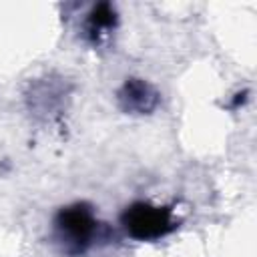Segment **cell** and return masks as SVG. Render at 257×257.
I'll return each instance as SVG.
<instances>
[{
  "instance_id": "obj_1",
  "label": "cell",
  "mask_w": 257,
  "mask_h": 257,
  "mask_svg": "<svg viewBox=\"0 0 257 257\" xmlns=\"http://www.w3.org/2000/svg\"><path fill=\"white\" fill-rule=\"evenodd\" d=\"M54 227L58 241L62 243L64 251L70 255L84 253L96 235V219L92 215V209L84 203H76L60 209Z\"/></svg>"
},
{
  "instance_id": "obj_2",
  "label": "cell",
  "mask_w": 257,
  "mask_h": 257,
  "mask_svg": "<svg viewBox=\"0 0 257 257\" xmlns=\"http://www.w3.org/2000/svg\"><path fill=\"white\" fill-rule=\"evenodd\" d=\"M120 221H122L124 231L133 239H139V241L161 239L177 227V221L173 219L171 209L151 205V203H143V201L133 203L131 207H126Z\"/></svg>"
},
{
  "instance_id": "obj_3",
  "label": "cell",
  "mask_w": 257,
  "mask_h": 257,
  "mask_svg": "<svg viewBox=\"0 0 257 257\" xmlns=\"http://www.w3.org/2000/svg\"><path fill=\"white\" fill-rule=\"evenodd\" d=\"M120 106L128 112H151L157 106V92L139 78H131L118 92Z\"/></svg>"
},
{
  "instance_id": "obj_4",
  "label": "cell",
  "mask_w": 257,
  "mask_h": 257,
  "mask_svg": "<svg viewBox=\"0 0 257 257\" xmlns=\"http://www.w3.org/2000/svg\"><path fill=\"white\" fill-rule=\"evenodd\" d=\"M114 20H116V14H114V8L108 4V2H100L96 4L90 14H88V34L92 40H98L102 34H106L112 26H114Z\"/></svg>"
}]
</instances>
